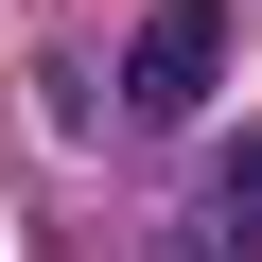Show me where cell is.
<instances>
[{
  "label": "cell",
  "mask_w": 262,
  "mask_h": 262,
  "mask_svg": "<svg viewBox=\"0 0 262 262\" xmlns=\"http://www.w3.org/2000/svg\"><path fill=\"white\" fill-rule=\"evenodd\" d=\"M210 262H262V140L210 175Z\"/></svg>",
  "instance_id": "cell-2"
},
{
  "label": "cell",
  "mask_w": 262,
  "mask_h": 262,
  "mask_svg": "<svg viewBox=\"0 0 262 262\" xmlns=\"http://www.w3.org/2000/svg\"><path fill=\"white\" fill-rule=\"evenodd\" d=\"M227 53H245V0H158L122 35V122H210Z\"/></svg>",
  "instance_id": "cell-1"
}]
</instances>
